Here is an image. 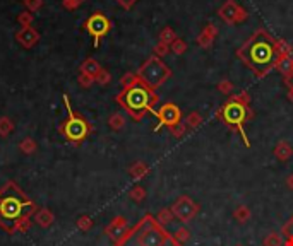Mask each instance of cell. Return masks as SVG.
Masks as SVG:
<instances>
[{
	"mask_svg": "<svg viewBox=\"0 0 293 246\" xmlns=\"http://www.w3.org/2000/svg\"><path fill=\"white\" fill-rule=\"evenodd\" d=\"M283 55H291V48L283 39H276L264 28H259L237 50L238 60L257 79H262L276 67Z\"/></svg>",
	"mask_w": 293,
	"mask_h": 246,
	"instance_id": "obj_1",
	"label": "cell"
},
{
	"mask_svg": "<svg viewBox=\"0 0 293 246\" xmlns=\"http://www.w3.org/2000/svg\"><path fill=\"white\" fill-rule=\"evenodd\" d=\"M38 205L24 191L16 181L9 180L0 188V228L7 234H16V223L22 217H33Z\"/></svg>",
	"mask_w": 293,
	"mask_h": 246,
	"instance_id": "obj_2",
	"label": "cell"
},
{
	"mask_svg": "<svg viewBox=\"0 0 293 246\" xmlns=\"http://www.w3.org/2000/svg\"><path fill=\"white\" fill-rule=\"evenodd\" d=\"M114 246H182L153 214H144Z\"/></svg>",
	"mask_w": 293,
	"mask_h": 246,
	"instance_id": "obj_3",
	"label": "cell"
},
{
	"mask_svg": "<svg viewBox=\"0 0 293 246\" xmlns=\"http://www.w3.org/2000/svg\"><path fill=\"white\" fill-rule=\"evenodd\" d=\"M158 100L156 91L146 86L139 77L115 96L117 105L122 106V110H125L127 115L136 121H141L148 113L156 115L154 106Z\"/></svg>",
	"mask_w": 293,
	"mask_h": 246,
	"instance_id": "obj_4",
	"label": "cell"
},
{
	"mask_svg": "<svg viewBox=\"0 0 293 246\" xmlns=\"http://www.w3.org/2000/svg\"><path fill=\"white\" fill-rule=\"evenodd\" d=\"M216 120H219L224 127L240 135L245 147H251V140L247 137L245 125L254 118V111L251 110V96L247 91H240L235 96H230L224 105L216 111Z\"/></svg>",
	"mask_w": 293,
	"mask_h": 246,
	"instance_id": "obj_5",
	"label": "cell"
},
{
	"mask_svg": "<svg viewBox=\"0 0 293 246\" xmlns=\"http://www.w3.org/2000/svg\"><path fill=\"white\" fill-rule=\"evenodd\" d=\"M62 100H63V105H65V110H67V118H65V121H62V125L58 127V132H60L62 137L67 142H71V144H74V145H79L81 142H84L87 137L93 134V125L84 116L72 110L71 97L67 92L62 96Z\"/></svg>",
	"mask_w": 293,
	"mask_h": 246,
	"instance_id": "obj_6",
	"label": "cell"
},
{
	"mask_svg": "<svg viewBox=\"0 0 293 246\" xmlns=\"http://www.w3.org/2000/svg\"><path fill=\"white\" fill-rule=\"evenodd\" d=\"M136 73H138V77L146 86L156 91L172 77V68L161 60L160 57L151 55L148 60L139 67V70Z\"/></svg>",
	"mask_w": 293,
	"mask_h": 246,
	"instance_id": "obj_7",
	"label": "cell"
},
{
	"mask_svg": "<svg viewBox=\"0 0 293 246\" xmlns=\"http://www.w3.org/2000/svg\"><path fill=\"white\" fill-rule=\"evenodd\" d=\"M84 29H86V33L95 39V48H98L101 39L110 33L111 21L103 12H95L84 21Z\"/></svg>",
	"mask_w": 293,
	"mask_h": 246,
	"instance_id": "obj_8",
	"label": "cell"
},
{
	"mask_svg": "<svg viewBox=\"0 0 293 246\" xmlns=\"http://www.w3.org/2000/svg\"><path fill=\"white\" fill-rule=\"evenodd\" d=\"M170 209H172L175 219H178L180 223H190L201 210L199 204H195L189 195H180Z\"/></svg>",
	"mask_w": 293,
	"mask_h": 246,
	"instance_id": "obj_9",
	"label": "cell"
},
{
	"mask_svg": "<svg viewBox=\"0 0 293 246\" xmlns=\"http://www.w3.org/2000/svg\"><path fill=\"white\" fill-rule=\"evenodd\" d=\"M156 118H158V125L154 127V132H160L163 127L167 129H173L178 123H182V110L175 105V103H165L163 106L156 111Z\"/></svg>",
	"mask_w": 293,
	"mask_h": 246,
	"instance_id": "obj_10",
	"label": "cell"
},
{
	"mask_svg": "<svg viewBox=\"0 0 293 246\" xmlns=\"http://www.w3.org/2000/svg\"><path fill=\"white\" fill-rule=\"evenodd\" d=\"M218 16L224 24L235 26V24H240L245 21L249 17V12L240 6V4H237L235 0H227V2L218 9Z\"/></svg>",
	"mask_w": 293,
	"mask_h": 246,
	"instance_id": "obj_11",
	"label": "cell"
},
{
	"mask_svg": "<svg viewBox=\"0 0 293 246\" xmlns=\"http://www.w3.org/2000/svg\"><path fill=\"white\" fill-rule=\"evenodd\" d=\"M127 231H129V223H127V219L124 215H117V217L111 219V223L105 228V234L108 236L115 244L124 238Z\"/></svg>",
	"mask_w": 293,
	"mask_h": 246,
	"instance_id": "obj_12",
	"label": "cell"
},
{
	"mask_svg": "<svg viewBox=\"0 0 293 246\" xmlns=\"http://www.w3.org/2000/svg\"><path fill=\"white\" fill-rule=\"evenodd\" d=\"M16 41L22 48H26V50H31V48H35L38 45V41H40V33H38L33 26L21 28L16 33Z\"/></svg>",
	"mask_w": 293,
	"mask_h": 246,
	"instance_id": "obj_13",
	"label": "cell"
},
{
	"mask_svg": "<svg viewBox=\"0 0 293 246\" xmlns=\"http://www.w3.org/2000/svg\"><path fill=\"white\" fill-rule=\"evenodd\" d=\"M216 36H218V28L214 26V24H206V28L197 34V38H195V45L204 48V50H208V48H211Z\"/></svg>",
	"mask_w": 293,
	"mask_h": 246,
	"instance_id": "obj_14",
	"label": "cell"
},
{
	"mask_svg": "<svg viewBox=\"0 0 293 246\" xmlns=\"http://www.w3.org/2000/svg\"><path fill=\"white\" fill-rule=\"evenodd\" d=\"M33 223H35L36 226H40V228H43V229H48L50 226H53V223H55V215H53L50 209L41 207V209L36 210L35 215H33Z\"/></svg>",
	"mask_w": 293,
	"mask_h": 246,
	"instance_id": "obj_15",
	"label": "cell"
},
{
	"mask_svg": "<svg viewBox=\"0 0 293 246\" xmlns=\"http://www.w3.org/2000/svg\"><path fill=\"white\" fill-rule=\"evenodd\" d=\"M275 157L280 162H286L290 157L293 156V147L290 145V142H286V140H280L278 144L275 145Z\"/></svg>",
	"mask_w": 293,
	"mask_h": 246,
	"instance_id": "obj_16",
	"label": "cell"
},
{
	"mask_svg": "<svg viewBox=\"0 0 293 246\" xmlns=\"http://www.w3.org/2000/svg\"><path fill=\"white\" fill-rule=\"evenodd\" d=\"M129 175H130V178H134V180H143L149 175V166L143 161H136L130 164Z\"/></svg>",
	"mask_w": 293,
	"mask_h": 246,
	"instance_id": "obj_17",
	"label": "cell"
},
{
	"mask_svg": "<svg viewBox=\"0 0 293 246\" xmlns=\"http://www.w3.org/2000/svg\"><path fill=\"white\" fill-rule=\"evenodd\" d=\"M101 67L100 63H98V60H95V58H86L84 62L81 63V67H79V70H81V73H86V76H89V77H93L95 79L96 76H98V72L101 70Z\"/></svg>",
	"mask_w": 293,
	"mask_h": 246,
	"instance_id": "obj_18",
	"label": "cell"
},
{
	"mask_svg": "<svg viewBox=\"0 0 293 246\" xmlns=\"http://www.w3.org/2000/svg\"><path fill=\"white\" fill-rule=\"evenodd\" d=\"M275 70H278L283 77H288L293 73V55H283L278 60Z\"/></svg>",
	"mask_w": 293,
	"mask_h": 246,
	"instance_id": "obj_19",
	"label": "cell"
},
{
	"mask_svg": "<svg viewBox=\"0 0 293 246\" xmlns=\"http://www.w3.org/2000/svg\"><path fill=\"white\" fill-rule=\"evenodd\" d=\"M251 215H252L251 209H249L247 205H243V204L237 205L235 210H233V219H235L238 224H247L249 219H251Z\"/></svg>",
	"mask_w": 293,
	"mask_h": 246,
	"instance_id": "obj_20",
	"label": "cell"
},
{
	"mask_svg": "<svg viewBox=\"0 0 293 246\" xmlns=\"http://www.w3.org/2000/svg\"><path fill=\"white\" fill-rule=\"evenodd\" d=\"M19 151H21L22 154H26V156L35 154V152L38 151L36 140L31 139V137H26V139H22L21 142H19Z\"/></svg>",
	"mask_w": 293,
	"mask_h": 246,
	"instance_id": "obj_21",
	"label": "cell"
},
{
	"mask_svg": "<svg viewBox=\"0 0 293 246\" xmlns=\"http://www.w3.org/2000/svg\"><path fill=\"white\" fill-rule=\"evenodd\" d=\"M108 127L114 132H120L125 127V116L122 115V113H114V115H110Z\"/></svg>",
	"mask_w": 293,
	"mask_h": 246,
	"instance_id": "obj_22",
	"label": "cell"
},
{
	"mask_svg": "<svg viewBox=\"0 0 293 246\" xmlns=\"http://www.w3.org/2000/svg\"><path fill=\"white\" fill-rule=\"evenodd\" d=\"M14 132V121L9 116H0V137L7 139Z\"/></svg>",
	"mask_w": 293,
	"mask_h": 246,
	"instance_id": "obj_23",
	"label": "cell"
},
{
	"mask_svg": "<svg viewBox=\"0 0 293 246\" xmlns=\"http://www.w3.org/2000/svg\"><path fill=\"white\" fill-rule=\"evenodd\" d=\"M281 234L285 238V246H293V215L281 228Z\"/></svg>",
	"mask_w": 293,
	"mask_h": 246,
	"instance_id": "obj_24",
	"label": "cell"
},
{
	"mask_svg": "<svg viewBox=\"0 0 293 246\" xmlns=\"http://www.w3.org/2000/svg\"><path fill=\"white\" fill-rule=\"evenodd\" d=\"M154 217H156V220H158V223L165 228V226H168V224L175 219V215H173V212H172V209L165 207V209H161L160 212L154 215Z\"/></svg>",
	"mask_w": 293,
	"mask_h": 246,
	"instance_id": "obj_25",
	"label": "cell"
},
{
	"mask_svg": "<svg viewBox=\"0 0 293 246\" xmlns=\"http://www.w3.org/2000/svg\"><path fill=\"white\" fill-rule=\"evenodd\" d=\"M202 115L201 113H197V111H190L189 115H187V118H185V127L187 129H197L199 125H202Z\"/></svg>",
	"mask_w": 293,
	"mask_h": 246,
	"instance_id": "obj_26",
	"label": "cell"
},
{
	"mask_svg": "<svg viewBox=\"0 0 293 246\" xmlns=\"http://www.w3.org/2000/svg\"><path fill=\"white\" fill-rule=\"evenodd\" d=\"M262 244L264 246H285V238H283V234L280 233H269L262 241Z\"/></svg>",
	"mask_w": 293,
	"mask_h": 246,
	"instance_id": "obj_27",
	"label": "cell"
},
{
	"mask_svg": "<svg viewBox=\"0 0 293 246\" xmlns=\"http://www.w3.org/2000/svg\"><path fill=\"white\" fill-rule=\"evenodd\" d=\"M129 199L132 202H136V204H141V202L146 199V188H144V186H141V185L132 186V188L129 190Z\"/></svg>",
	"mask_w": 293,
	"mask_h": 246,
	"instance_id": "obj_28",
	"label": "cell"
},
{
	"mask_svg": "<svg viewBox=\"0 0 293 246\" xmlns=\"http://www.w3.org/2000/svg\"><path fill=\"white\" fill-rule=\"evenodd\" d=\"M175 39H177V33L173 31V28L165 26L163 29H161V33H160V41H161V43H167V45H172Z\"/></svg>",
	"mask_w": 293,
	"mask_h": 246,
	"instance_id": "obj_29",
	"label": "cell"
},
{
	"mask_svg": "<svg viewBox=\"0 0 293 246\" xmlns=\"http://www.w3.org/2000/svg\"><path fill=\"white\" fill-rule=\"evenodd\" d=\"M33 22H35V16H33V12L29 11H22L21 14H17V24L21 28H29L33 26Z\"/></svg>",
	"mask_w": 293,
	"mask_h": 246,
	"instance_id": "obj_30",
	"label": "cell"
},
{
	"mask_svg": "<svg viewBox=\"0 0 293 246\" xmlns=\"http://www.w3.org/2000/svg\"><path fill=\"white\" fill-rule=\"evenodd\" d=\"M187 48H189L187 43H185L182 38H177L172 45H170V52H172L173 55H184V53L187 52Z\"/></svg>",
	"mask_w": 293,
	"mask_h": 246,
	"instance_id": "obj_31",
	"label": "cell"
},
{
	"mask_svg": "<svg viewBox=\"0 0 293 246\" xmlns=\"http://www.w3.org/2000/svg\"><path fill=\"white\" fill-rule=\"evenodd\" d=\"M173 238L177 239V243H180L182 246H185V243L190 239V231L187 228H178L177 231L173 233Z\"/></svg>",
	"mask_w": 293,
	"mask_h": 246,
	"instance_id": "obj_32",
	"label": "cell"
},
{
	"mask_svg": "<svg viewBox=\"0 0 293 246\" xmlns=\"http://www.w3.org/2000/svg\"><path fill=\"white\" fill-rule=\"evenodd\" d=\"M95 82L100 86H108L111 82V73L106 70V68H101V70L98 72V76L95 77Z\"/></svg>",
	"mask_w": 293,
	"mask_h": 246,
	"instance_id": "obj_33",
	"label": "cell"
},
{
	"mask_svg": "<svg viewBox=\"0 0 293 246\" xmlns=\"http://www.w3.org/2000/svg\"><path fill=\"white\" fill-rule=\"evenodd\" d=\"M76 226H77V229L82 231V233H87V231L93 228V219L89 215H81V217L76 220Z\"/></svg>",
	"mask_w": 293,
	"mask_h": 246,
	"instance_id": "obj_34",
	"label": "cell"
},
{
	"mask_svg": "<svg viewBox=\"0 0 293 246\" xmlns=\"http://www.w3.org/2000/svg\"><path fill=\"white\" fill-rule=\"evenodd\" d=\"M216 89L221 92V94H224V96H232V92H233V82L228 81V79H223V81L218 82Z\"/></svg>",
	"mask_w": 293,
	"mask_h": 246,
	"instance_id": "obj_35",
	"label": "cell"
},
{
	"mask_svg": "<svg viewBox=\"0 0 293 246\" xmlns=\"http://www.w3.org/2000/svg\"><path fill=\"white\" fill-rule=\"evenodd\" d=\"M33 226V217H22L16 223V233H28Z\"/></svg>",
	"mask_w": 293,
	"mask_h": 246,
	"instance_id": "obj_36",
	"label": "cell"
},
{
	"mask_svg": "<svg viewBox=\"0 0 293 246\" xmlns=\"http://www.w3.org/2000/svg\"><path fill=\"white\" fill-rule=\"evenodd\" d=\"M168 53H170V45H167V43L158 41V43H156V45H154V48H153V55L160 57V58L167 57Z\"/></svg>",
	"mask_w": 293,
	"mask_h": 246,
	"instance_id": "obj_37",
	"label": "cell"
},
{
	"mask_svg": "<svg viewBox=\"0 0 293 246\" xmlns=\"http://www.w3.org/2000/svg\"><path fill=\"white\" fill-rule=\"evenodd\" d=\"M22 4L29 12H38L43 7V0H22Z\"/></svg>",
	"mask_w": 293,
	"mask_h": 246,
	"instance_id": "obj_38",
	"label": "cell"
},
{
	"mask_svg": "<svg viewBox=\"0 0 293 246\" xmlns=\"http://www.w3.org/2000/svg\"><path fill=\"white\" fill-rule=\"evenodd\" d=\"M77 82H79L81 87H84V89H89V87L95 84V79L86 76V73H79V77H77Z\"/></svg>",
	"mask_w": 293,
	"mask_h": 246,
	"instance_id": "obj_39",
	"label": "cell"
},
{
	"mask_svg": "<svg viewBox=\"0 0 293 246\" xmlns=\"http://www.w3.org/2000/svg\"><path fill=\"white\" fill-rule=\"evenodd\" d=\"M84 0H62V7L67 9V11H76L82 6Z\"/></svg>",
	"mask_w": 293,
	"mask_h": 246,
	"instance_id": "obj_40",
	"label": "cell"
},
{
	"mask_svg": "<svg viewBox=\"0 0 293 246\" xmlns=\"http://www.w3.org/2000/svg\"><path fill=\"white\" fill-rule=\"evenodd\" d=\"M136 79H138V73H134V72H127L125 76L120 79V86H122V89H124V87H127V86L132 84Z\"/></svg>",
	"mask_w": 293,
	"mask_h": 246,
	"instance_id": "obj_41",
	"label": "cell"
},
{
	"mask_svg": "<svg viewBox=\"0 0 293 246\" xmlns=\"http://www.w3.org/2000/svg\"><path fill=\"white\" fill-rule=\"evenodd\" d=\"M189 129L185 127V123H178L177 127H173V129H170V132H172V135L175 137V139H180V137H184L185 135V132H187Z\"/></svg>",
	"mask_w": 293,
	"mask_h": 246,
	"instance_id": "obj_42",
	"label": "cell"
},
{
	"mask_svg": "<svg viewBox=\"0 0 293 246\" xmlns=\"http://www.w3.org/2000/svg\"><path fill=\"white\" fill-rule=\"evenodd\" d=\"M117 4L122 7V9H125V11H130L136 4H138V0H115Z\"/></svg>",
	"mask_w": 293,
	"mask_h": 246,
	"instance_id": "obj_43",
	"label": "cell"
},
{
	"mask_svg": "<svg viewBox=\"0 0 293 246\" xmlns=\"http://www.w3.org/2000/svg\"><path fill=\"white\" fill-rule=\"evenodd\" d=\"M285 84L288 86V89H293V73H291V76L285 77Z\"/></svg>",
	"mask_w": 293,
	"mask_h": 246,
	"instance_id": "obj_44",
	"label": "cell"
},
{
	"mask_svg": "<svg viewBox=\"0 0 293 246\" xmlns=\"http://www.w3.org/2000/svg\"><path fill=\"white\" fill-rule=\"evenodd\" d=\"M286 186H288L290 190H293V175H290V176L286 178Z\"/></svg>",
	"mask_w": 293,
	"mask_h": 246,
	"instance_id": "obj_45",
	"label": "cell"
},
{
	"mask_svg": "<svg viewBox=\"0 0 293 246\" xmlns=\"http://www.w3.org/2000/svg\"><path fill=\"white\" fill-rule=\"evenodd\" d=\"M288 97H290V101H293V89H288Z\"/></svg>",
	"mask_w": 293,
	"mask_h": 246,
	"instance_id": "obj_46",
	"label": "cell"
},
{
	"mask_svg": "<svg viewBox=\"0 0 293 246\" xmlns=\"http://www.w3.org/2000/svg\"><path fill=\"white\" fill-rule=\"evenodd\" d=\"M235 246H243V244H240V243H238V244H235Z\"/></svg>",
	"mask_w": 293,
	"mask_h": 246,
	"instance_id": "obj_47",
	"label": "cell"
}]
</instances>
